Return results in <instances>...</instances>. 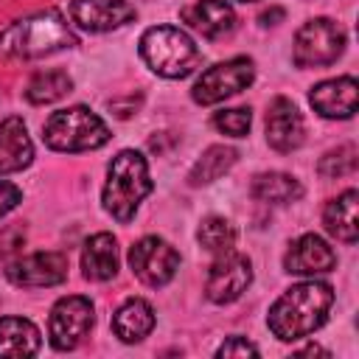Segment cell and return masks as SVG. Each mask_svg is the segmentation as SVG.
I'll use <instances>...</instances> for the list:
<instances>
[{"instance_id":"cell-1","label":"cell","mask_w":359,"mask_h":359,"mask_svg":"<svg viewBox=\"0 0 359 359\" xmlns=\"http://www.w3.org/2000/svg\"><path fill=\"white\" fill-rule=\"evenodd\" d=\"M331 303H334V289L328 283L323 280L294 283L272 303L266 314V325L283 342L303 339L325 323Z\"/></svg>"},{"instance_id":"cell-2","label":"cell","mask_w":359,"mask_h":359,"mask_svg":"<svg viewBox=\"0 0 359 359\" xmlns=\"http://www.w3.org/2000/svg\"><path fill=\"white\" fill-rule=\"evenodd\" d=\"M73 45H79V39L59 11H39L17 20L0 34V53L11 59H36Z\"/></svg>"},{"instance_id":"cell-3","label":"cell","mask_w":359,"mask_h":359,"mask_svg":"<svg viewBox=\"0 0 359 359\" xmlns=\"http://www.w3.org/2000/svg\"><path fill=\"white\" fill-rule=\"evenodd\" d=\"M154 188V182L149 180V165L146 157L135 149H123L112 157L109 168H107V182H104V210L109 216H115L121 224H129L143 202V196H149Z\"/></svg>"},{"instance_id":"cell-4","label":"cell","mask_w":359,"mask_h":359,"mask_svg":"<svg viewBox=\"0 0 359 359\" xmlns=\"http://www.w3.org/2000/svg\"><path fill=\"white\" fill-rule=\"evenodd\" d=\"M143 62L163 79H185L202 65L196 42L174 25H154L140 36Z\"/></svg>"},{"instance_id":"cell-5","label":"cell","mask_w":359,"mask_h":359,"mask_svg":"<svg viewBox=\"0 0 359 359\" xmlns=\"http://www.w3.org/2000/svg\"><path fill=\"white\" fill-rule=\"evenodd\" d=\"M42 137L53 151H90L109 140L107 123L87 107H67L50 112L42 126Z\"/></svg>"},{"instance_id":"cell-6","label":"cell","mask_w":359,"mask_h":359,"mask_svg":"<svg viewBox=\"0 0 359 359\" xmlns=\"http://www.w3.org/2000/svg\"><path fill=\"white\" fill-rule=\"evenodd\" d=\"M345 50V28L328 17L309 20L294 34L292 62L297 67H328Z\"/></svg>"},{"instance_id":"cell-7","label":"cell","mask_w":359,"mask_h":359,"mask_svg":"<svg viewBox=\"0 0 359 359\" xmlns=\"http://www.w3.org/2000/svg\"><path fill=\"white\" fill-rule=\"evenodd\" d=\"M252 79H255L252 59L250 56H233L227 62H219V65L208 67L196 79V84L191 90V98L202 107H210V104H219V101L247 90L252 84Z\"/></svg>"},{"instance_id":"cell-8","label":"cell","mask_w":359,"mask_h":359,"mask_svg":"<svg viewBox=\"0 0 359 359\" xmlns=\"http://www.w3.org/2000/svg\"><path fill=\"white\" fill-rule=\"evenodd\" d=\"M95 309L84 294L59 297L48 317V339L56 351H73L93 328Z\"/></svg>"},{"instance_id":"cell-9","label":"cell","mask_w":359,"mask_h":359,"mask_svg":"<svg viewBox=\"0 0 359 359\" xmlns=\"http://www.w3.org/2000/svg\"><path fill=\"white\" fill-rule=\"evenodd\" d=\"M129 266L146 286H165L180 269V252L160 236H143L129 247Z\"/></svg>"},{"instance_id":"cell-10","label":"cell","mask_w":359,"mask_h":359,"mask_svg":"<svg viewBox=\"0 0 359 359\" xmlns=\"http://www.w3.org/2000/svg\"><path fill=\"white\" fill-rule=\"evenodd\" d=\"M250 283H252L250 258L236 250H227V252H219L216 261L210 264L208 280H205V294L213 303H233L247 292Z\"/></svg>"},{"instance_id":"cell-11","label":"cell","mask_w":359,"mask_h":359,"mask_svg":"<svg viewBox=\"0 0 359 359\" xmlns=\"http://www.w3.org/2000/svg\"><path fill=\"white\" fill-rule=\"evenodd\" d=\"M6 278L14 286H28V289L56 286L67 278V255L48 250V252H34V255L17 258L14 264H8Z\"/></svg>"},{"instance_id":"cell-12","label":"cell","mask_w":359,"mask_h":359,"mask_svg":"<svg viewBox=\"0 0 359 359\" xmlns=\"http://www.w3.org/2000/svg\"><path fill=\"white\" fill-rule=\"evenodd\" d=\"M67 11H70V20L90 34L121 28L137 14L135 6L126 0H73Z\"/></svg>"},{"instance_id":"cell-13","label":"cell","mask_w":359,"mask_h":359,"mask_svg":"<svg viewBox=\"0 0 359 359\" xmlns=\"http://www.w3.org/2000/svg\"><path fill=\"white\" fill-rule=\"evenodd\" d=\"M311 107L323 115V118H353L356 104H359V87L353 76H337L328 81H320L317 87H311L309 93Z\"/></svg>"},{"instance_id":"cell-14","label":"cell","mask_w":359,"mask_h":359,"mask_svg":"<svg viewBox=\"0 0 359 359\" xmlns=\"http://www.w3.org/2000/svg\"><path fill=\"white\" fill-rule=\"evenodd\" d=\"M303 132L306 129H303V118H300L297 107L283 95L272 98V104L266 109V143L275 151L289 154L303 143Z\"/></svg>"},{"instance_id":"cell-15","label":"cell","mask_w":359,"mask_h":359,"mask_svg":"<svg viewBox=\"0 0 359 359\" xmlns=\"http://www.w3.org/2000/svg\"><path fill=\"white\" fill-rule=\"evenodd\" d=\"M283 266H286V272H292V275H320V272H331V269L337 266V252H334L320 236L306 233V236H300V238L289 247V252H286V258H283Z\"/></svg>"},{"instance_id":"cell-16","label":"cell","mask_w":359,"mask_h":359,"mask_svg":"<svg viewBox=\"0 0 359 359\" xmlns=\"http://www.w3.org/2000/svg\"><path fill=\"white\" fill-rule=\"evenodd\" d=\"M34 160V143L28 137V129L22 118L8 115L0 121V174H14L31 165Z\"/></svg>"},{"instance_id":"cell-17","label":"cell","mask_w":359,"mask_h":359,"mask_svg":"<svg viewBox=\"0 0 359 359\" xmlns=\"http://www.w3.org/2000/svg\"><path fill=\"white\" fill-rule=\"evenodd\" d=\"M182 20L208 39H219L227 31H233V25H236V14H233L230 3H224V0H199L188 8H182Z\"/></svg>"},{"instance_id":"cell-18","label":"cell","mask_w":359,"mask_h":359,"mask_svg":"<svg viewBox=\"0 0 359 359\" xmlns=\"http://www.w3.org/2000/svg\"><path fill=\"white\" fill-rule=\"evenodd\" d=\"M81 269L87 280H109L118 275V241L112 233H95L87 238Z\"/></svg>"},{"instance_id":"cell-19","label":"cell","mask_w":359,"mask_h":359,"mask_svg":"<svg viewBox=\"0 0 359 359\" xmlns=\"http://www.w3.org/2000/svg\"><path fill=\"white\" fill-rule=\"evenodd\" d=\"M151 328H154V309L140 297H129L112 314V331L123 342H140L143 337L151 334Z\"/></svg>"},{"instance_id":"cell-20","label":"cell","mask_w":359,"mask_h":359,"mask_svg":"<svg viewBox=\"0 0 359 359\" xmlns=\"http://www.w3.org/2000/svg\"><path fill=\"white\" fill-rule=\"evenodd\" d=\"M356 205H359V194L351 188L345 194H339L337 199H331L323 210V224L325 230L345 244H353L359 238V224H356Z\"/></svg>"},{"instance_id":"cell-21","label":"cell","mask_w":359,"mask_h":359,"mask_svg":"<svg viewBox=\"0 0 359 359\" xmlns=\"http://www.w3.org/2000/svg\"><path fill=\"white\" fill-rule=\"evenodd\" d=\"M39 342V328L31 320L0 317V356H34Z\"/></svg>"},{"instance_id":"cell-22","label":"cell","mask_w":359,"mask_h":359,"mask_svg":"<svg viewBox=\"0 0 359 359\" xmlns=\"http://www.w3.org/2000/svg\"><path fill=\"white\" fill-rule=\"evenodd\" d=\"M250 194L264 202V205H286V202H294L303 196V185L292 177V174H283V171H266V174H258L250 185Z\"/></svg>"},{"instance_id":"cell-23","label":"cell","mask_w":359,"mask_h":359,"mask_svg":"<svg viewBox=\"0 0 359 359\" xmlns=\"http://www.w3.org/2000/svg\"><path fill=\"white\" fill-rule=\"evenodd\" d=\"M236 157H238V151L230 149V146H222V143L205 149L202 157L194 163V168H191V174H188V182L196 188V185H208V182L219 180L222 174H227V171L233 168Z\"/></svg>"},{"instance_id":"cell-24","label":"cell","mask_w":359,"mask_h":359,"mask_svg":"<svg viewBox=\"0 0 359 359\" xmlns=\"http://www.w3.org/2000/svg\"><path fill=\"white\" fill-rule=\"evenodd\" d=\"M73 90V79L65 70H39L28 87H25V98L31 104H50L59 101L62 95H67Z\"/></svg>"},{"instance_id":"cell-25","label":"cell","mask_w":359,"mask_h":359,"mask_svg":"<svg viewBox=\"0 0 359 359\" xmlns=\"http://www.w3.org/2000/svg\"><path fill=\"white\" fill-rule=\"evenodd\" d=\"M196 238H199V244L208 250V252H227V250H233V244H236V230H233V224L227 222V219H222V216H208L202 224H199V230H196Z\"/></svg>"},{"instance_id":"cell-26","label":"cell","mask_w":359,"mask_h":359,"mask_svg":"<svg viewBox=\"0 0 359 359\" xmlns=\"http://www.w3.org/2000/svg\"><path fill=\"white\" fill-rule=\"evenodd\" d=\"M317 171H320V177H325V180H339V177L353 174V171H356V146H353V143H345V146L331 149V151L317 163Z\"/></svg>"},{"instance_id":"cell-27","label":"cell","mask_w":359,"mask_h":359,"mask_svg":"<svg viewBox=\"0 0 359 359\" xmlns=\"http://www.w3.org/2000/svg\"><path fill=\"white\" fill-rule=\"evenodd\" d=\"M250 123H252L250 109H219L213 115V126L230 137H244L250 132Z\"/></svg>"},{"instance_id":"cell-28","label":"cell","mask_w":359,"mask_h":359,"mask_svg":"<svg viewBox=\"0 0 359 359\" xmlns=\"http://www.w3.org/2000/svg\"><path fill=\"white\" fill-rule=\"evenodd\" d=\"M22 244H25V230H22V224H8V227L0 230V258L14 255Z\"/></svg>"},{"instance_id":"cell-29","label":"cell","mask_w":359,"mask_h":359,"mask_svg":"<svg viewBox=\"0 0 359 359\" xmlns=\"http://www.w3.org/2000/svg\"><path fill=\"white\" fill-rule=\"evenodd\" d=\"M216 356H258V348L244 337H230L219 345Z\"/></svg>"},{"instance_id":"cell-30","label":"cell","mask_w":359,"mask_h":359,"mask_svg":"<svg viewBox=\"0 0 359 359\" xmlns=\"http://www.w3.org/2000/svg\"><path fill=\"white\" fill-rule=\"evenodd\" d=\"M20 202H22V191H20L14 182L0 180V219H3L8 210H14Z\"/></svg>"},{"instance_id":"cell-31","label":"cell","mask_w":359,"mask_h":359,"mask_svg":"<svg viewBox=\"0 0 359 359\" xmlns=\"http://www.w3.org/2000/svg\"><path fill=\"white\" fill-rule=\"evenodd\" d=\"M258 20H261V25H272V20H283V8H278V6H275V8L264 11Z\"/></svg>"},{"instance_id":"cell-32","label":"cell","mask_w":359,"mask_h":359,"mask_svg":"<svg viewBox=\"0 0 359 359\" xmlns=\"http://www.w3.org/2000/svg\"><path fill=\"white\" fill-rule=\"evenodd\" d=\"M309 353H323V356H328V351H323L320 345H309V348L300 351V356H309Z\"/></svg>"},{"instance_id":"cell-33","label":"cell","mask_w":359,"mask_h":359,"mask_svg":"<svg viewBox=\"0 0 359 359\" xmlns=\"http://www.w3.org/2000/svg\"><path fill=\"white\" fill-rule=\"evenodd\" d=\"M238 3H252V0H238Z\"/></svg>"}]
</instances>
